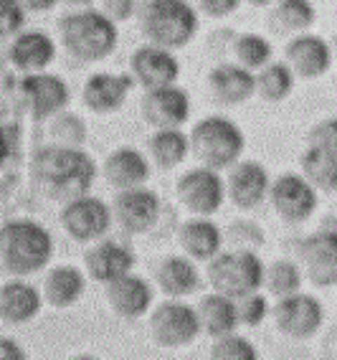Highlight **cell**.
Returning a JSON list of instances; mask_svg holds the SVG:
<instances>
[{"label":"cell","instance_id":"f1b7e54d","mask_svg":"<svg viewBox=\"0 0 337 360\" xmlns=\"http://www.w3.org/2000/svg\"><path fill=\"white\" fill-rule=\"evenodd\" d=\"M198 320H201V333L211 335V338H223V335L236 333L239 328V315H236V300L211 292L198 302L195 307Z\"/></svg>","mask_w":337,"mask_h":360},{"label":"cell","instance_id":"d6986e66","mask_svg":"<svg viewBox=\"0 0 337 360\" xmlns=\"http://www.w3.org/2000/svg\"><path fill=\"white\" fill-rule=\"evenodd\" d=\"M107 287V302L110 309L122 320H140L147 315L155 300V290L140 274H124V277L114 279V282L104 284Z\"/></svg>","mask_w":337,"mask_h":360},{"label":"cell","instance_id":"ffe728a7","mask_svg":"<svg viewBox=\"0 0 337 360\" xmlns=\"http://www.w3.org/2000/svg\"><path fill=\"white\" fill-rule=\"evenodd\" d=\"M86 274H89L94 282L110 284L114 279L124 277L135 269L137 257L135 251L130 249L122 241H114V238H99L97 244L86 251Z\"/></svg>","mask_w":337,"mask_h":360},{"label":"cell","instance_id":"d590c367","mask_svg":"<svg viewBox=\"0 0 337 360\" xmlns=\"http://www.w3.org/2000/svg\"><path fill=\"white\" fill-rule=\"evenodd\" d=\"M211 360H259V350L249 338L239 333L216 338L211 345Z\"/></svg>","mask_w":337,"mask_h":360},{"label":"cell","instance_id":"6da1fadb","mask_svg":"<svg viewBox=\"0 0 337 360\" xmlns=\"http://www.w3.org/2000/svg\"><path fill=\"white\" fill-rule=\"evenodd\" d=\"M31 175L33 183L41 188V193L69 203L74 198L89 195L97 180V165L91 160V155L81 148L48 145L33 155Z\"/></svg>","mask_w":337,"mask_h":360},{"label":"cell","instance_id":"5bb4252c","mask_svg":"<svg viewBox=\"0 0 337 360\" xmlns=\"http://www.w3.org/2000/svg\"><path fill=\"white\" fill-rule=\"evenodd\" d=\"M143 117L155 129H180L190 120L188 91L178 84L147 89L143 97Z\"/></svg>","mask_w":337,"mask_h":360},{"label":"cell","instance_id":"8d00e7d4","mask_svg":"<svg viewBox=\"0 0 337 360\" xmlns=\"http://www.w3.org/2000/svg\"><path fill=\"white\" fill-rule=\"evenodd\" d=\"M272 307H269V300L261 292H253L236 300V315H239V325H246V328H259L261 322L269 317Z\"/></svg>","mask_w":337,"mask_h":360},{"label":"cell","instance_id":"484cf974","mask_svg":"<svg viewBox=\"0 0 337 360\" xmlns=\"http://www.w3.org/2000/svg\"><path fill=\"white\" fill-rule=\"evenodd\" d=\"M44 307V295H41L31 282L13 279L0 287V317L11 325H23L31 322Z\"/></svg>","mask_w":337,"mask_h":360},{"label":"cell","instance_id":"d4e9b609","mask_svg":"<svg viewBox=\"0 0 337 360\" xmlns=\"http://www.w3.org/2000/svg\"><path fill=\"white\" fill-rule=\"evenodd\" d=\"M157 287L170 300H183L201 290V271L188 257H165L155 269Z\"/></svg>","mask_w":337,"mask_h":360},{"label":"cell","instance_id":"ac0fdd59","mask_svg":"<svg viewBox=\"0 0 337 360\" xmlns=\"http://www.w3.org/2000/svg\"><path fill=\"white\" fill-rule=\"evenodd\" d=\"M269 170L256 160H239L236 165L228 167L226 178V195L231 198L236 208L251 211L269 195Z\"/></svg>","mask_w":337,"mask_h":360},{"label":"cell","instance_id":"b9f144b4","mask_svg":"<svg viewBox=\"0 0 337 360\" xmlns=\"http://www.w3.org/2000/svg\"><path fill=\"white\" fill-rule=\"evenodd\" d=\"M195 11L211 15V18H226L241 6V0H193Z\"/></svg>","mask_w":337,"mask_h":360},{"label":"cell","instance_id":"277c9868","mask_svg":"<svg viewBox=\"0 0 337 360\" xmlns=\"http://www.w3.org/2000/svg\"><path fill=\"white\" fill-rule=\"evenodd\" d=\"M61 44L69 51V56L79 58V61H102L117 49V23L94 8H84V11H74L66 13L59 23Z\"/></svg>","mask_w":337,"mask_h":360},{"label":"cell","instance_id":"e575fe53","mask_svg":"<svg viewBox=\"0 0 337 360\" xmlns=\"http://www.w3.org/2000/svg\"><path fill=\"white\" fill-rule=\"evenodd\" d=\"M234 56L239 66L249 71H259L272 61L274 46L272 41L259 36V33H241L234 41Z\"/></svg>","mask_w":337,"mask_h":360},{"label":"cell","instance_id":"ab89813d","mask_svg":"<svg viewBox=\"0 0 337 360\" xmlns=\"http://www.w3.org/2000/svg\"><path fill=\"white\" fill-rule=\"evenodd\" d=\"M337 142V117H324L319 120L307 135V145L310 148H335Z\"/></svg>","mask_w":337,"mask_h":360},{"label":"cell","instance_id":"ee69618b","mask_svg":"<svg viewBox=\"0 0 337 360\" xmlns=\"http://www.w3.org/2000/svg\"><path fill=\"white\" fill-rule=\"evenodd\" d=\"M59 0H20V6L26 11H33V13H41V11H51Z\"/></svg>","mask_w":337,"mask_h":360},{"label":"cell","instance_id":"8992f818","mask_svg":"<svg viewBox=\"0 0 337 360\" xmlns=\"http://www.w3.org/2000/svg\"><path fill=\"white\" fill-rule=\"evenodd\" d=\"M264 262L251 249L218 251L208 262V282L218 295L241 300L264 287Z\"/></svg>","mask_w":337,"mask_h":360},{"label":"cell","instance_id":"9a60e30c","mask_svg":"<svg viewBox=\"0 0 337 360\" xmlns=\"http://www.w3.org/2000/svg\"><path fill=\"white\" fill-rule=\"evenodd\" d=\"M20 97L26 102L33 120H48L56 117L69 104V84L56 74H26L20 79Z\"/></svg>","mask_w":337,"mask_h":360},{"label":"cell","instance_id":"4316f807","mask_svg":"<svg viewBox=\"0 0 337 360\" xmlns=\"http://www.w3.org/2000/svg\"><path fill=\"white\" fill-rule=\"evenodd\" d=\"M56 58V44L44 31H26L15 36L11 46V61L26 74H39Z\"/></svg>","mask_w":337,"mask_h":360},{"label":"cell","instance_id":"7a4b0ae2","mask_svg":"<svg viewBox=\"0 0 337 360\" xmlns=\"http://www.w3.org/2000/svg\"><path fill=\"white\" fill-rule=\"evenodd\" d=\"M137 20L147 44L168 51L188 46L201 28L198 11L190 0H145L137 11Z\"/></svg>","mask_w":337,"mask_h":360},{"label":"cell","instance_id":"3957f363","mask_svg":"<svg viewBox=\"0 0 337 360\" xmlns=\"http://www.w3.org/2000/svg\"><path fill=\"white\" fill-rule=\"evenodd\" d=\"M53 238L36 221L15 219L0 226V264L15 277L36 274L51 262Z\"/></svg>","mask_w":337,"mask_h":360},{"label":"cell","instance_id":"7c38bea8","mask_svg":"<svg viewBox=\"0 0 337 360\" xmlns=\"http://www.w3.org/2000/svg\"><path fill=\"white\" fill-rule=\"evenodd\" d=\"M112 206L97 195H81L61 208V226L77 241H99L112 229Z\"/></svg>","mask_w":337,"mask_h":360},{"label":"cell","instance_id":"7402d4cb","mask_svg":"<svg viewBox=\"0 0 337 360\" xmlns=\"http://www.w3.org/2000/svg\"><path fill=\"white\" fill-rule=\"evenodd\" d=\"M208 86L211 94L216 97L218 104L226 107H236L244 104L256 94V84H253V71L244 69L234 61V64H218L208 74Z\"/></svg>","mask_w":337,"mask_h":360},{"label":"cell","instance_id":"f35d334b","mask_svg":"<svg viewBox=\"0 0 337 360\" xmlns=\"http://www.w3.org/2000/svg\"><path fill=\"white\" fill-rule=\"evenodd\" d=\"M26 23V8L20 0H0V39L15 36Z\"/></svg>","mask_w":337,"mask_h":360},{"label":"cell","instance_id":"603a6c76","mask_svg":"<svg viewBox=\"0 0 337 360\" xmlns=\"http://www.w3.org/2000/svg\"><path fill=\"white\" fill-rule=\"evenodd\" d=\"M178 241H180L185 257L193 262H211L223 246V231L218 224L206 216H193L183 221L178 229Z\"/></svg>","mask_w":337,"mask_h":360},{"label":"cell","instance_id":"74e56055","mask_svg":"<svg viewBox=\"0 0 337 360\" xmlns=\"http://www.w3.org/2000/svg\"><path fill=\"white\" fill-rule=\"evenodd\" d=\"M53 137L56 145H69V148H81V142L86 140V124L81 122V117L77 115H61L53 122Z\"/></svg>","mask_w":337,"mask_h":360},{"label":"cell","instance_id":"ba28073f","mask_svg":"<svg viewBox=\"0 0 337 360\" xmlns=\"http://www.w3.org/2000/svg\"><path fill=\"white\" fill-rule=\"evenodd\" d=\"M176 195L193 216L211 219L226 200V180L220 178L218 170H211V167H190L178 178Z\"/></svg>","mask_w":337,"mask_h":360},{"label":"cell","instance_id":"60d3db41","mask_svg":"<svg viewBox=\"0 0 337 360\" xmlns=\"http://www.w3.org/2000/svg\"><path fill=\"white\" fill-rule=\"evenodd\" d=\"M99 3H102V13L114 20V23L132 18L143 6V0H99Z\"/></svg>","mask_w":337,"mask_h":360},{"label":"cell","instance_id":"cb8c5ba5","mask_svg":"<svg viewBox=\"0 0 337 360\" xmlns=\"http://www.w3.org/2000/svg\"><path fill=\"white\" fill-rule=\"evenodd\" d=\"M104 178L114 191L145 186L150 178V160L135 148H117L104 160Z\"/></svg>","mask_w":337,"mask_h":360},{"label":"cell","instance_id":"7bdbcfd3","mask_svg":"<svg viewBox=\"0 0 337 360\" xmlns=\"http://www.w3.org/2000/svg\"><path fill=\"white\" fill-rule=\"evenodd\" d=\"M0 360H28V353L20 347V342L0 338Z\"/></svg>","mask_w":337,"mask_h":360},{"label":"cell","instance_id":"7dc6e473","mask_svg":"<svg viewBox=\"0 0 337 360\" xmlns=\"http://www.w3.org/2000/svg\"><path fill=\"white\" fill-rule=\"evenodd\" d=\"M241 3H249L253 8H266V6H274L277 0H241Z\"/></svg>","mask_w":337,"mask_h":360},{"label":"cell","instance_id":"83f0119b","mask_svg":"<svg viewBox=\"0 0 337 360\" xmlns=\"http://www.w3.org/2000/svg\"><path fill=\"white\" fill-rule=\"evenodd\" d=\"M317 20V11L312 0H277L269 13V28L277 36L294 39L299 33H310Z\"/></svg>","mask_w":337,"mask_h":360},{"label":"cell","instance_id":"f546056e","mask_svg":"<svg viewBox=\"0 0 337 360\" xmlns=\"http://www.w3.org/2000/svg\"><path fill=\"white\" fill-rule=\"evenodd\" d=\"M86 290V274L77 266H53L44 282L46 302L53 307H72Z\"/></svg>","mask_w":337,"mask_h":360},{"label":"cell","instance_id":"c3c4849f","mask_svg":"<svg viewBox=\"0 0 337 360\" xmlns=\"http://www.w3.org/2000/svg\"><path fill=\"white\" fill-rule=\"evenodd\" d=\"M69 360H99V358H94V355H74V358H69Z\"/></svg>","mask_w":337,"mask_h":360},{"label":"cell","instance_id":"9c48e42d","mask_svg":"<svg viewBox=\"0 0 337 360\" xmlns=\"http://www.w3.org/2000/svg\"><path fill=\"white\" fill-rule=\"evenodd\" d=\"M272 315L279 333H284L286 338H294V340H310L322 328L324 307L315 295L294 292V295L279 297Z\"/></svg>","mask_w":337,"mask_h":360},{"label":"cell","instance_id":"52a82bcc","mask_svg":"<svg viewBox=\"0 0 337 360\" xmlns=\"http://www.w3.org/2000/svg\"><path fill=\"white\" fill-rule=\"evenodd\" d=\"M150 335L160 347H185L201 335V320L193 304L180 300L160 302L150 315Z\"/></svg>","mask_w":337,"mask_h":360},{"label":"cell","instance_id":"836d02e7","mask_svg":"<svg viewBox=\"0 0 337 360\" xmlns=\"http://www.w3.org/2000/svg\"><path fill=\"white\" fill-rule=\"evenodd\" d=\"M302 282H305V271L297 262H289V259H279L264 269V287L277 300L302 292Z\"/></svg>","mask_w":337,"mask_h":360},{"label":"cell","instance_id":"44dd1931","mask_svg":"<svg viewBox=\"0 0 337 360\" xmlns=\"http://www.w3.org/2000/svg\"><path fill=\"white\" fill-rule=\"evenodd\" d=\"M135 86V79L130 74H110V71H97L84 82L81 97L84 104L97 115H110V112L122 110L124 99Z\"/></svg>","mask_w":337,"mask_h":360},{"label":"cell","instance_id":"f6af8a7d","mask_svg":"<svg viewBox=\"0 0 337 360\" xmlns=\"http://www.w3.org/2000/svg\"><path fill=\"white\" fill-rule=\"evenodd\" d=\"M324 355L327 360H337V328H332L324 338Z\"/></svg>","mask_w":337,"mask_h":360},{"label":"cell","instance_id":"bcb514c9","mask_svg":"<svg viewBox=\"0 0 337 360\" xmlns=\"http://www.w3.org/2000/svg\"><path fill=\"white\" fill-rule=\"evenodd\" d=\"M8 153H11V142H8V135L3 132V127H0V165L6 162Z\"/></svg>","mask_w":337,"mask_h":360},{"label":"cell","instance_id":"681fc988","mask_svg":"<svg viewBox=\"0 0 337 360\" xmlns=\"http://www.w3.org/2000/svg\"><path fill=\"white\" fill-rule=\"evenodd\" d=\"M332 150H335V155H337V142H335V148H332Z\"/></svg>","mask_w":337,"mask_h":360},{"label":"cell","instance_id":"1f68e13d","mask_svg":"<svg viewBox=\"0 0 337 360\" xmlns=\"http://www.w3.org/2000/svg\"><path fill=\"white\" fill-rule=\"evenodd\" d=\"M190 155V140L183 129H155L150 137V158L157 167L170 170Z\"/></svg>","mask_w":337,"mask_h":360},{"label":"cell","instance_id":"8fae6325","mask_svg":"<svg viewBox=\"0 0 337 360\" xmlns=\"http://www.w3.org/2000/svg\"><path fill=\"white\" fill-rule=\"evenodd\" d=\"M299 266L315 287H337V229H317L299 244Z\"/></svg>","mask_w":337,"mask_h":360},{"label":"cell","instance_id":"4fadbf2b","mask_svg":"<svg viewBox=\"0 0 337 360\" xmlns=\"http://www.w3.org/2000/svg\"><path fill=\"white\" fill-rule=\"evenodd\" d=\"M160 195L152 188L137 186L117 191V198L112 206V219L127 233H145L160 221Z\"/></svg>","mask_w":337,"mask_h":360},{"label":"cell","instance_id":"e0dca14e","mask_svg":"<svg viewBox=\"0 0 337 360\" xmlns=\"http://www.w3.org/2000/svg\"><path fill=\"white\" fill-rule=\"evenodd\" d=\"M286 66L297 79H317L332 69V46L317 33H299L284 49Z\"/></svg>","mask_w":337,"mask_h":360},{"label":"cell","instance_id":"30bf717a","mask_svg":"<svg viewBox=\"0 0 337 360\" xmlns=\"http://www.w3.org/2000/svg\"><path fill=\"white\" fill-rule=\"evenodd\" d=\"M272 208L286 224H305L317 211V191L310 186L302 173H282L269 186Z\"/></svg>","mask_w":337,"mask_h":360},{"label":"cell","instance_id":"4dcf8cb0","mask_svg":"<svg viewBox=\"0 0 337 360\" xmlns=\"http://www.w3.org/2000/svg\"><path fill=\"white\" fill-rule=\"evenodd\" d=\"M302 175L315 191H337V155L332 148H310L302 155Z\"/></svg>","mask_w":337,"mask_h":360},{"label":"cell","instance_id":"2e32d148","mask_svg":"<svg viewBox=\"0 0 337 360\" xmlns=\"http://www.w3.org/2000/svg\"><path fill=\"white\" fill-rule=\"evenodd\" d=\"M130 77L135 79V84L145 86V91L168 86V84H178L180 61L168 49L145 44L130 56Z\"/></svg>","mask_w":337,"mask_h":360},{"label":"cell","instance_id":"5b68a950","mask_svg":"<svg viewBox=\"0 0 337 360\" xmlns=\"http://www.w3.org/2000/svg\"><path fill=\"white\" fill-rule=\"evenodd\" d=\"M190 153L203 167L211 170H226L241 160V155L246 150V135L244 129L228 120V117H203L201 122H195L190 129Z\"/></svg>","mask_w":337,"mask_h":360},{"label":"cell","instance_id":"d6a6232c","mask_svg":"<svg viewBox=\"0 0 337 360\" xmlns=\"http://www.w3.org/2000/svg\"><path fill=\"white\" fill-rule=\"evenodd\" d=\"M294 74L286 66V61H269L264 69L253 74V84H256V94L264 102H284L294 89Z\"/></svg>","mask_w":337,"mask_h":360}]
</instances>
